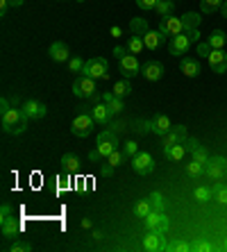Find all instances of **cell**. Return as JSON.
Wrapping results in <instances>:
<instances>
[{"label":"cell","instance_id":"12","mask_svg":"<svg viewBox=\"0 0 227 252\" xmlns=\"http://www.w3.org/2000/svg\"><path fill=\"white\" fill-rule=\"evenodd\" d=\"M191 48V39L187 36V32H182L177 36H170V43H168V53L173 57H180V55H187V50Z\"/></svg>","mask_w":227,"mask_h":252},{"label":"cell","instance_id":"27","mask_svg":"<svg viewBox=\"0 0 227 252\" xmlns=\"http://www.w3.org/2000/svg\"><path fill=\"white\" fill-rule=\"evenodd\" d=\"M200 14H195V12H187L184 16H182V25H184V32H189V30H198V25H200Z\"/></svg>","mask_w":227,"mask_h":252},{"label":"cell","instance_id":"29","mask_svg":"<svg viewBox=\"0 0 227 252\" xmlns=\"http://www.w3.org/2000/svg\"><path fill=\"white\" fill-rule=\"evenodd\" d=\"M125 48H128V53L139 55L141 50L146 48V43H143V36H130L128 43H125Z\"/></svg>","mask_w":227,"mask_h":252},{"label":"cell","instance_id":"41","mask_svg":"<svg viewBox=\"0 0 227 252\" xmlns=\"http://www.w3.org/2000/svg\"><path fill=\"white\" fill-rule=\"evenodd\" d=\"M123 159H125V153H123V150H118V148H116V150H114V153H111L109 157H107V164H111V166H114V168H116V166L121 164Z\"/></svg>","mask_w":227,"mask_h":252},{"label":"cell","instance_id":"48","mask_svg":"<svg viewBox=\"0 0 227 252\" xmlns=\"http://www.w3.org/2000/svg\"><path fill=\"white\" fill-rule=\"evenodd\" d=\"M211 50H214V48H211L209 43H198V55H202V57H209Z\"/></svg>","mask_w":227,"mask_h":252},{"label":"cell","instance_id":"38","mask_svg":"<svg viewBox=\"0 0 227 252\" xmlns=\"http://www.w3.org/2000/svg\"><path fill=\"white\" fill-rule=\"evenodd\" d=\"M187 173H189V175H191V177H198V175H202V173H204V164H200V161H195V159H193L191 164L187 166Z\"/></svg>","mask_w":227,"mask_h":252},{"label":"cell","instance_id":"31","mask_svg":"<svg viewBox=\"0 0 227 252\" xmlns=\"http://www.w3.org/2000/svg\"><path fill=\"white\" fill-rule=\"evenodd\" d=\"M211 191H214V200H216V202H221V205H227V184L216 182Z\"/></svg>","mask_w":227,"mask_h":252},{"label":"cell","instance_id":"50","mask_svg":"<svg viewBox=\"0 0 227 252\" xmlns=\"http://www.w3.org/2000/svg\"><path fill=\"white\" fill-rule=\"evenodd\" d=\"M89 161H91V164H100V161H102V157H100V153L96 150V148L89 153Z\"/></svg>","mask_w":227,"mask_h":252},{"label":"cell","instance_id":"10","mask_svg":"<svg viewBox=\"0 0 227 252\" xmlns=\"http://www.w3.org/2000/svg\"><path fill=\"white\" fill-rule=\"evenodd\" d=\"M143 223H146L148 229H159V232H168V227H170V220L166 218V214L163 211H155V209L143 218Z\"/></svg>","mask_w":227,"mask_h":252},{"label":"cell","instance_id":"15","mask_svg":"<svg viewBox=\"0 0 227 252\" xmlns=\"http://www.w3.org/2000/svg\"><path fill=\"white\" fill-rule=\"evenodd\" d=\"M21 109H23V114L28 118H32V121H39V118H43V116H46V112H48L46 105H43V102H39V100H28V102H25Z\"/></svg>","mask_w":227,"mask_h":252},{"label":"cell","instance_id":"19","mask_svg":"<svg viewBox=\"0 0 227 252\" xmlns=\"http://www.w3.org/2000/svg\"><path fill=\"white\" fill-rule=\"evenodd\" d=\"M89 112H91V116L96 118V123H98V125H109L111 123V116H114V114L109 112V105H107V102H105V105H100V102H98V105H96L94 109H89Z\"/></svg>","mask_w":227,"mask_h":252},{"label":"cell","instance_id":"57","mask_svg":"<svg viewBox=\"0 0 227 252\" xmlns=\"http://www.w3.org/2000/svg\"><path fill=\"white\" fill-rule=\"evenodd\" d=\"M94 239H96V241H102V239H105V232H100V229H96V232H94Z\"/></svg>","mask_w":227,"mask_h":252},{"label":"cell","instance_id":"43","mask_svg":"<svg viewBox=\"0 0 227 252\" xmlns=\"http://www.w3.org/2000/svg\"><path fill=\"white\" fill-rule=\"evenodd\" d=\"M84 64H87V62H82L80 57H70L68 59V66H70L73 73H84Z\"/></svg>","mask_w":227,"mask_h":252},{"label":"cell","instance_id":"37","mask_svg":"<svg viewBox=\"0 0 227 252\" xmlns=\"http://www.w3.org/2000/svg\"><path fill=\"white\" fill-rule=\"evenodd\" d=\"M191 250L193 252H211L214 250V243H209V241H193L191 243Z\"/></svg>","mask_w":227,"mask_h":252},{"label":"cell","instance_id":"36","mask_svg":"<svg viewBox=\"0 0 227 252\" xmlns=\"http://www.w3.org/2000/svg\"><path fill=\"white\" fill-rule=\"evenodd\" d=\"M134 132H136V134H148V132H152V121H136V123H134Z\"/></svg>","mask_w":227,"mask_h":252},{"label":"cell","instance_id":"62","mask_svg":"<svg viewBox=\"0 0 227 252\" xmlns=\"http://www.w3.org/2000/svg\"><path fill=\"white\" fill-rule=\"evenodd\" d=\"M225 250H227V239H225Z\"/></svg>","mask_w":227,"mask_h":252},{"label":"cell","instance_id":"28","mask_svg":"<svg viewBox=\"0 0 227 252\" xmlns=\"http://www.w3.org/2000/svg\"><path fill=\"white\" fill-rule=\"evenodd\" d=\"M209 43L211 48H223L227 43V36H225V32L223 30H211V34H209Z\"/></svg>","mask_w":227,"mask_h":252},{"label":"cell","instance_id":"54","mask_svg":"<svg viewBox=\"0 0 227 252\" xmlns=\"http://www.w3.org/2000/svg\"><path fill=\"white\" fill-rule=\"evenodd\" d=\"M9 109H12V105H9V100H7V98H2V100H0V114L9 112Z\"/></svg>","mask_w":227,"mask_h":252},{"label":"cell","instance_id":"47","mask_svg":"<svg viewBox=\"0 0 227 252\" xmlns=\"http://www.w3.org/2000/svg\"><path fill=\"white\" fill-rule=\"evenodd\" d=\"M168 250H173V252H189V250H191V246H189V243H182V241H177V243L168 246Z\"/></svg>","mask_w":227,"mask_h":252},{"label":"cell","instance_id":"7","mask_svg":"<svg viewBox=\"0 0 227 252\" xmlns=\"http://www.w3.org/2000/svg\"><path fill=\"white\" fill-rule=\"evenodd\" d=\"M227 173V159L225 157H209V161L204 164V175L211 180H223Z\"/></svg>","mask_w":227,"mask_h":252},{"label":"cell","instance_id":"63","mask_svg":"<svg viewBox=\"0 0 227 252\" xmlns=\"http://www.w3.org/2000/svg\"><path fill=\"white\" fill-rule=\"evenodd\" d=\"M77 2H84V0H77Z\"/></svg>","mask_w":227,"mask_h":252},{"label":"cell","instance_id":"22","mask_svg":"<svg viewBox=\"0 0 227 252\" xmlns=\"http://www.w3.org/2000/svg\"><path fill=\"white\" fill-rule=\"evenodd\" d=\"M163 41H166V34H163V32H159V30H157V32H152V30H150L148 34H143V43H146L148 50H157Z\"/></svg>","mask_w":227,"mask_h":252},{"label":"cell","instance_id":"16","mask_svg":"<svg viewBox=\"0 0 227 252\" xmlns=\"http://www.w3.org/2000/svg\"><path fill=\"white\" fill-rule=\"evenodd\" d=\"M141 75L150 80V82H157V80L163 77V66L159 62H148V64L141 66Z\"/></svg>","mask_w":227,"mask_h":252},{"label":"cell","instance_id":"44","mask_svg":"<svg viewBox=\"0 0 227 252\" xmlns=\"http://www.w3.org/2000/svg\"><path fill=\"white\" fill-rule=\"evenodd\" d=\"M123 153H125V157H134V155L139 153V146H136V141H128V143L123 146Z\"/></svg>","mask_w":227,"mask_h":252},{"label":"cell","instance_id":"45","mask_svg":"<svg viewBox=\"0 0 227 252\" xmlns=\"http://www.w3.org/2000/svg\"><path fill=\"white\" fill-rule=\"evenodd\" d=\"M159 0H136V5L141 7V9H146V12H150V9H155L157 7Z\"/></svg>","mask_w":227,"mask_h":252},{"label":"cell","instance_id":"14","mask_svg":"<svg viewBox=\"0 0 227 252\" xmlns=\"http://www.w3.org/2000/svg\"><path fill=\"white\" fill-rule=\"evenodd\" d=\"M207 62H209V66L214 68V73H218V75H223L227 70V53L223 48H214L209 53V57H207Z\"/></svg>","mask_w":227,"mask_h":252},{"label":"cell","instance_id":"4","mask_svg":"<svg viewBox=\"0 0 227 252\" xmlns=\"http://www.w3.org/2000/svg\"><path fill=\"white\" fill-rule=\"evenodd\" d=\"M73 94H75L77 98L91 100L94 95H98V87H96V80H94V77H89V75L77 77L75 82H73Z\"/></svg>","mask_w":227,"mask_h":252},{"label":"cell","instance_id":"18","mask_svg":"<svg viewBox=\"0 0 227 252\" xmlns=\"http://www.w3.org/2000/svg\"><path fill=\"white\" fill-rule=\"evenodd\" d=\"M48 53H50V59H53V62H57V64H62V62H68V46H66L64 41H55L53 46H50V50H48Z\"/></svg>","mask_w":227,"mask_h":252},{"label":"cell","instance_id":"23","mask_svg":"<svg viewBox=\"0 0 227 252\" xmlns=\"http://www.w3.org/2000/svg\"><path fill=\"white\" fill-rule=\"evenodd\" d=\"M163 155H166V159H168V161H182V159H184V155H187V146H184V143H175V146L166 148V150H163Z\"/></svg>","mask_w":227,"mask_h":252},{"label":"cell","instance_id":"20","mask_svg":"<svg viewBox=\"0 0 227 252\" xmlns=\"http://www.w3.org/2000/svg\"><path fill=\"white\" fill-rule=\"evenodd\" d=\"M170 129H173V123H170L168 116H163V114H157V116L152 118V132H155V134L163 136V134H168Z\"/></svg>","mask_w":227,"mask_h":252},{"label":"cell","instance_id":"26","mask_svg":"<svg viewBox=\"0 0 227 252\" xmlns=\"http://www.w3.org/2000/svg\"><path fill=\"white\" fill-rule=\"evenodd\" d=\"M111 94L116 95V98H125V95L132 94V84L128 82V77H123V80H118V82L114 84V89H111Z\"/></svg>","mask_w":227,"mask_h":252},{"label":"cell","instance_id":"51","mask_svg":"<svg viewBox=\"0 0 227 252\" xmlns=\"http://www.w3.org/2000/svg\"><path fill=\"white\" fill-rule=\"evenodd\" d=\"M187 36L191 39V43H198L200 41V32H198V30H189Z\"/></svg>","mask_w":227,"mask_h":252},{"label":"cell","instance_id":"33","mask_svg":"<svg viewBox=\"0 0 227 252\" xmlns=\"http://www.w3.org/2000/svg\"><path fill=\"white\" fill-rule=\"evenodd\" d=\"M173 7H175V0H159L157 7H155V12L163 18V16H168V14H173Z\"/></svg>","mask_w":227,"mask_h":252},{"label":"cell","instance_id":"30","mask_svg":"<svg viewBox=\"0 0 227 252\" xmlns=\"http://www.w3.org/2000/svg\"><path fill=\"white\" fill-rule=\"evenodd\" d=\"M225 0H200V12L202 14H214L223 7Z\"/></svg>","mask_w":227,"mask_h":252},{"label":"cell","instance_id":"11","mask_svg":"<svg viewBox=\"0 0 227 252\" xmlns=\"http://www.w3.org/2000/svg\"><path fill=\"white\" fill-rule=\"evenodd\" d=\"M159 32H163L166 36H177L184 32V25H182V18L173 16V14H168V16L162 18V23H159Z\"/></svg>","mask_w":227,"mask_h":252},{"label":"cell","instance_id":"1","mask_svg":"<svg viewBox=\"0 0 227 252\" xmlns=\"http://www.w3.org/2000/svg\"><path fill=\"white\" fill-rule=\"evenodd\" d=\"M28 121L30 118L23 114V109L12 107L9 112L2 114V129H5L7 134H23L25 127H28Z\"/></svg>","mask_w":227,"mask_h":252},{"label":"cell","instance_id":"2","mask_svg":"<svg viewBox=\"0 0 227 252\" xmlns=\"http://www.w3.org/2000/svg\"><path fill=\"white\" fill-rule=\"evenodd\" d=\"M94 125H96V118L91 116V112H80L73 118V123H70V132L75 136H80V139H87L94 132Z\"/></svg>","mask_w":227,"mask_h":252},{"label":"cell","instance_id":"21","mask_svg":"<svg viewBox=\"0 0 227 252\" xmlns=\"http://www.w3.org/2000/svg\"><path fill=\"white\" fill-rule=\"evenodd\" d=\"M62 168H64V173H68V175L80 173V168H82L80 157H77V155H73V153H66L64 157H62Z\"/></svg>","mask_w":227,"mask_h":252},{"label":"cell","instance_id":"13","mask_svg":"<svg viewBox=\"0 0 227 252\" xmlns=\"http://www.w3.org/2000/svg\"><path fill=\"white\" fill-rule=\"evenodd\" d=\"M189 139L187 134V127L184 125H173V129H170L168 134H163V141H162V148L166 150V148L175 146V143H184V141Z\"/></svg>","mask_w":227,"mask_h":252},{"label":"cell","instance_id":"3","mask_svg":"<svg viewBox=\"0 0 227 252\" xmlns=\"http://www.w3.org/2000/svg\"><path fill=\"white\" fill-rule=\"evenodd\" d=\"M118 148V134L116 132H111V129H105V132H100L96 136V150L100 153V157L107 159L114 150Z\"/></svg>","mask_w":227,"mask_h":252},{"label":"cell","instance_id":"53","mask_svg":"<svg viewBox=\"0 0 227 252\" xmlns=\"http://www.w3.org/2000/svg\"><path fill=\"white\" fill-rule=\"evenodd\" d=\"M107 127H109L111 132H116V134H121L123 129H125V125H123V123H109V125H107Z\"/></svg>","mask_w":227,"mask_h":252},{"label":"cell","instance_id":"5","mask_svg":"<svg viewBox=\"0 0 227 252\" xmlns=\"http://www.w3.org/2000/svg\"><path fill=\"white\" fill-rule=\"evenodd\" d=\"M84 75L94 77V80H107L109 77V66L102 57H91L84 64Z\"/></svg>","mask_w":227,"mask_h":252},{"label":"cell","instance_id":"32","mask_svg":"<svg viewBox=\"0 0 227 252\" xmlns=\"http://www.w3.org/2000/svg\"><path fill=\"white\" fill-rule=\"evenodd\" d=\"M150 211H152L150 200H139V202L134 205V216H136V218H146Z\"/></svg>","mask_w":227,"mask_h":252},{"label":"cell","instance_id":"24","mask_svg":"<svg viewBox=\"0 0 227 252\" xmlns=\"http://www.w3.org/2000/svg\"><path fill=\"white\" fill-rule=\"evenodd\" d=\"M182 73H184L187 77H198L200 75V64L191 57H184L182 59Z\"/></svg>","mask_w":227,"mask_h":252},{"label":"cell","instance_id":"9","mask_svg":"<svg viewBox=\"0 0 227 252\" xmlns=\"http://www.w3.org/2000/svg\"><path fill=\"white\" fill-rule=\"evenodd\" d=\"M118 70L123 73V77H134V75H139L141 73V64H139V59H136V55H125L123 59H118Z\"/></svg>","mask_w":227,"mask_h":252},{"label":"cell","instance_id":"60","mask_svg":"<svg viewBox=\"0 0 227 252\" xmlns=\"http://www.w3.org/2000/svg\"><path fill=\"white\" fill-rule=\"evenodd\" d=\"M221 14H223V18H227V0L223 2V7H221Z\"/></svg>","mask_w":227,"mask_h":252},{"label":"cell","instance_id":"49","mask_svg":"<svg viewBox=\"0 0 227 252\" xmlns=\"http://www.w3.org/2000/svg\"><path fill=\"white\" fill-rule=\"evenodd\" d=\"M184 146H187V153H193L195 148H200V143H198V139H187Z\"/></svg>","mask_w":227,"mask_h":252},{"label":"cell","instance_id":"61","mask_svg":"<svg viewBox=\"0 0 227 252\" xmlns=\"http://www.w3.org/2000/svg\"><path fill=\"white\" fill-rule=\"evenodd\" d=\"M9 5H12V7H21V5H23V0H9Z\"/></svg>","mask_w":227,"mask_h":252},{"label":"cell","instance_id":"56","mask_svg":"<svg viewBox=\"0 0 227 252\" xmlns=\"http://www.w3.org/2000/svg\"><path fill=\"white\" fill-rule=\"evenodd\" d=\"M125 50H128V48H121V46L114 48V55H116V59H123V57H125V55H128Z\"/></svg>","mask_w":227,"mask_h":252},{"label":"cell","instance_id":"52","mask_svg":"<svg viewBox=\"0 0 227 252\" xmlns=\"http://www.w3.org/2000/svg\"><path fill=\"white\" fill-rule=\"evenodd\" d=\"M0 216H2V218L14 216V214H12V207H9V205H2V209H0ZM2 218H0V220H2Z\"/></svg>","mask_w":227,"mask_h":252},{"label":"cell","instance_id":"42","mask_svg":"<svg viewBox=\"0 0 227 252\" xmlns=\"http://www.w3.org/2000/svg\"><path fill=\"white\" fill-rule=\"evenodd\" d=\"M191 155H193V159H195V161H200V164H207V161H209V153H207L202 146L195 148Z\"/></svg>","mask_w":227,"mask_h":252},{"label":"cell","instance_id":"6","mask_svg":"<svg viewBox=\"0 0 227 252\" xmlns=\"http://www.w3.org/2000/svg\"><path fill=\"white\" fill-rule=\"evenodd\" d=\"M132 170L136 175H150L155 170V159L148 153H136L132 157Z\"/></svg>","mask_w":227,"mask_h":252},{"label":"cell","instance_id":"8","mask_svg":"<svg viewBox=\"0 0 227 252\" xmlns=\"http://www.w3.org/2000/svg\"><path fill=\"white\" fill-rule=\"evenodd\" d=\"M163 234H166V232H159V229H148V234L143 236V250H148V252L166 250Z\"/></svg>","mask_w":227,"mask_h":252},{"label":"cell","instance_id":"17","mask_svg":"<svg viewBox=\"0 0 227 252\" xmlns=\"http://www.w3.org/2000/svg\"><path fill=\"white\" fill-rule=\"evenodd\" d=\"M0 223H2V236H5V239H18V234H21V223H18L16 218L14 216L2 218Z\"/></svg>","mask_w":227,"mask_h":252},{"label":"cell","instance_id":"46","mask_svg":"<svg viewBox=\"0 0 227 252\" xmlns=\"http://www.w3.org/2000/svg\"><path fill=\"white\" fill-rule=\"evenodd\" d=\"M114 170H116V168H114L111 164H107V161L98 166V173H100V175H105V177H111V175H114Z\"/></svg>","mask_w":227,"mask_h":252},{"label":"cell","instance_id":"34","mask_svg":"<svg viewBox=\"0 0 227 252\" xmlns=\"http://www.w3.org/2000/svg\"><path fill=\"white\" fill-rule=\"evenodd\" d=\"M150 205L155 211H166V202H163V195L159 193V191H155V193H150Z\"/></svg>","mask_w":227,"mask_h":252},{"label":"cell","instance_id":"39","mask_svg":"<svg viewBox=\"0 0 227 252\" xmlns=\"http://www.w3.org/2000/svg\"><path fill=\"white\" fill-rule=\"evenodd\" d=\"M107 105H109V112L111 114H121L123 109H125V105H123V98H116V95H114L111 100H107Z\"/></svg>","mask_w":227,"mask_h":252},{"label":"cell","instance_id":"59","mask_svg":"<svg viewBox=\"0 0 227 252\" xmlns=\"http://www.w3.org/2000/svg\"><path fill=\"white\" fill-rule=\"evenodd\" d=\"M111 36H121V28H116V25H114V28H111Z\"/></svg>","mask_w":227,"mask_h":252},{"label":"cell","instance_id":"55","mask_svg":"<svg viewBox=\"0 0 227 252\" xmlns=\"http://www.w3.org/2000/svg\"><path fill=\"white\" fill-rule=\"evenodd\" d=\"M9 7H12V5H9V0H0V14H2V16L7 14V9H9Z\"/></svg>","mask_w":227,"mask_h":252},{"label":"cell","instance_id":"35","mask_svg":"<svg viewBox=\"0 0 227 252\" xmlns=\"http://www.w3.org/2000/svg\"><path fill=\"white\" fill-rule=\"evenodd\" d=\"M193 195H195V200H198V202H209V200L214 198V191H211L209 187H198Z\"/></svg>","mask_w":227,"mask_h":252},{"label":"cell","instance_id":"40","mask_svg":"<svg viewBox=\"0 0 227 252\" xmlns=\"http://www.w3.org/2000/svg\"><path fill=\"white\" fill-rule=\"evenodd\" d=\"M32 250V243H25V241H16L14 239V243L9 246V252H30Z\"/></svg>","mask_w":227,"mask_h":252},{"label":"cell","instance_id":"58","mask_svg":"<svg viewBox=\"0 0 227 252\" xmlns=\"http://www.w3.org/2000/svg\"><path fill=\"white\" fill-rule=\"evenodd\" d=\"M91 225H94V223H91V218H82V227H84V229H89Z\"/></svg>","mask_w":227,"mask_h":252},{"label":"cell","instance_id":"25","mask_svg":"<svg viewBox=\"0 0 227 252\" xmlns=\"http://www.w3.org/2000/svg\"><path fill=\"white\" fill-rule=\"evenodd\" d=\"M130 30H132L134 36H143V34H148V32H150L146 18H132V21H130Z\"/></svg>","mask_w":227,"mask_h":252}]
</instances>
